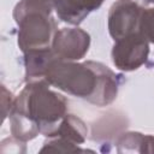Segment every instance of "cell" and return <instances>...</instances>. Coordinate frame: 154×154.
Wrapping results in <instances>:
<instances>
[{
  "label": "cell",
  "instance_id": "obj_9",
  "mask_svg": "<svg viewBox=\"0 0 154 154\" xmlns=\"http://www.w3.org/2000/svg\"><path fill=\"white\" fill-rule=\"evenodd\" d=\"M88 128L85 123L75 114H66L49 137H60L75 144H83L87 140ZM47 137V138H49Z\"/></svg>",
  "mask_w": 154,
  "mask_h": 154
},
{
  "label": "cell",
  "instance_id": "obj_7",
  "mask_svg": "<svg viewBox=\"0 0 154 154\" xmlns=\"http://www.w3.org/2000/svg\"><path fill=\"white\" fill-rule=\"evenodd\" d=\"M105 0H52L54 11L61 22L79 25L91 12L96 11Z\"/></svg>",
  "mask_w": 154,
  "mask_h": 154
},
{
  "label": "cell",
  "instance_id": "obj_13",
  "mask_svg": "<svg viewBox=\"0 0 154 154\" xmlns=\"http://www.w3.org/2000/svg\"><path fill=\"white\" fill-rule=\"evenodd\" d=\"M14 102V97L10 90L6 89L5 85H1V111H2V122L8 117L12 111Z\"/></svg>",
  "mask_w": 154,
  "mask_h": 154
},
{
  "label": "cell",
  "instance_id": "obj_10",
  "mask_svg": "<svg viewBox=\"0 0 154 154\" xmlns=\"http://www.w3.org/2000/svg\"><path fill=\"white\" fill-rule=\"evenodd\" d=\"M118 153H149L154 154V135H144L137 131L122 134L117 142Z\"/></svg>",
  "mask_w": 154,
  "mask_h": 154
},
{
  "label": "cell",
  "instance_id": "obj_8",
  "mask_svg": "<svg viewBox=\"0 0 154 154\" xmlns=\"http://www.w3.org/2000/svg\"><path fill=\"white\" fill-rule=\"evenodd\" d=\"M24 54V81L25 83L45 81L46 72L49 65L58 58L52 47L43 49H35L23 53Z\"/></svg>",
  "mask_w": 154,
  "mask_h": 154
},
{
  "label": "cell",
  "instance_id": "obj_11",
  "mask_svg": "<svg viewBox=\"0 0 154 154\" xmlns=\"http://www.w3.org/2000/svg\"><path fill=\"white\" fill-rule=\"evenodd\" d=\"M45 152H54V153H77V152H93L89 149H82L79 144L71 143L60 137H49L45 141L40 153Z\"/></svg>",
  "mask_w": 154,
  "mask_h": 154
},
{
  "label": "cell",
  "instance_id": "obj_6",
  "mask_svg": "<svg viewBox=\"0 0 154 154\" xmlns=\"http://www.w3.org/2000/svg\"><path fill=\"white\" fill-rule=\"evenodd\" d=\"M52 51L61 60L78 61L90 47V35L78 26L59 29L52 42Z\"/></svg>",
  "mask_w": 154,
  "mask_h": 154
},
{
  "label": "cell",
  "instance_id": "obj_12",
  "mask_svg": "<svg viewBox=\"0 0 154 154\" xmlns=\"http://www.w3.org/2000/svg\"><path fill=\"white\" fill-rule=\"evenodd\" d=\"M138 31L149 43H154V7H144L140 19Z\"/></svg>",
  "mask_w": 154,
  "mask_h": 154
},
{
  "label": "cell",
  "instance_id": "obj_3",
  "mask_svg": "<svg viewBox=\"0 0 154 154\" xmlns=\"http://www.w3.org/2000/svg\"><path fill=\"white\" fill-rule=\"evenodd\" d=\"M52 0H20L13 8L12 16L18 26L17 43L25 53L52 46L57 22L52 16Z\"/></svg>",
  "mask_w": 154,
  "mask_h": 154
},
{
  "label": "cell",
  "instance_id": "obj_4",
  "mask_svg": "<svg viewBox=\"0 0 154 154\" xmlns=\"http://www.w3.org/2000/svg\"><path fill=\"white\" fill-rule=\"evenodd\" d=\"M149 55V42L137 31L114 41L111 51L113 65L124 72H131L143 66Z\"/></svg>",
  "mask_w": 154,
  "mask_h": 154
},
{
  "label": "cell",
  "instance_id": "obj_1",
  "mask_svg": "<svg viewBox=\"0 0 154 154\" xmlns=\"http://www.w3.org/2000/svg\"><path fill=\"white\" fill-rule=\"evenodd\" d=\"M49 87L46 81L30 82L14 97L8 114L13 137L23 142L34 140L38 134L49 137L67 114V99Z\"/></svg>",
  "mask_w": 154,
  "mask_h": 154
},
{
  "label": "cell",
  "instance_id": "obj_2",
  "mask_svg": "<svg viewBox=\"0 0 154 154\" xmlns=\"http://www.w3.org/2000/svg\"><path fill=\"white\" fill-rule=\"evenodd\" d=\"M120 77L99 61L78 63L57 58L49 65L45 81L69 95L105 107L117 99Z\"/></svg>",
  "mask_w": 154,
  "mask_h": 154
},
{
  "label": "cell",
  "instance_id": "obj_5",
  "mask_svg": "<svg viewBox=\"0 0 154 154\" xmlns=\"http://www.w3.org/2000/svg\"><path fill=\"white\" fill-rule=\"evenodd\" d=\"M143 6L137 0H116L107 16L109 36L117 41L138 31Z\"/></svg>",
  "mask_w": 154,
  "mask_h": 154
},
{
  "label": "cell",
  "instance_id": "obj_14",
  "mask_svg": "<svg viewBox=\"0 0 154 154\" xmlns=\"http://www.w3.org/2000/svg\"><path fill=\"white\" fill-rule=\"evenodd\" d=\"M138 1V0H137ZM142 2H144V4H153L154 5V0H141Z\"/></svg>",
  "mask_w": 154,
  "mask_h": 154
}]
</instances>
